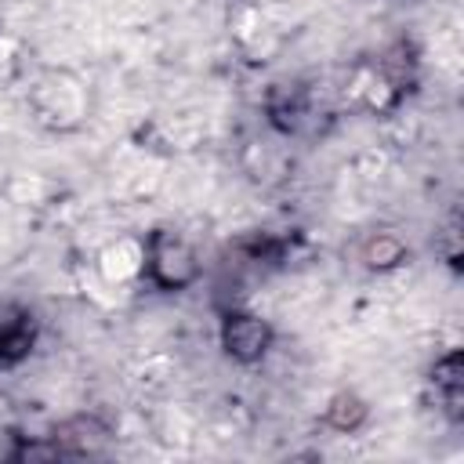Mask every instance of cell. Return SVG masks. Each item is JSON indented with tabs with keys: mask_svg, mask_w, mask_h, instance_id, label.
<instances>
[{
	"mask_svg": "<svg viewBox=\"0 0 464 464\" xmlns=\"http://www.w3.org/2000/svg\"><path fill=\"white\" fill-rule=\"evenodd\" d=\"M149 272L160 279V286H185L196 279V254L181 236H152L149 243Z\"/></svg>",
	"mask_w": 464,
	"mask_h": 464,
	"instance_id": "obj_1",
	"label": "cell"
},
{
	"mask_svg": "<svg viewBox=\"0 0 464 464\" xmlns=\"http://www.w3.org/2000/svg\"><path fill=\"white\" fill-rule=\"evenodd\" d=\"M330 420L337 424V428H359L362 420H366V406L355 399V395H341L337 402H334V410H330Z\"/></svg>",
	"mask_w": 464,
	"mask_h": 464,
	"instance_id": "obj_4",
	"label": "cell"
},
{
	"mask_svg": "<svg viewBox=\"0 0 464 464\" xmlns=\"http://www.w3.org/2000/svg\"><path fill=\"white\" fill-rule=\"evenodd\" d=\"M435 384L442 392V410L457 420L460 417V352H450L442 362H435Z\"/></svg>",
	"mask_w": 464,
	"mask_h": 464,
	"instance_id": "obj_3",
	"label": "cell"
},
{
	"mask_svg": "<svg viewBox=\"0 0 464 464\" xmlns=\"http://www.w3.org/2000/svg\"><path fill=\"white\" fill-rule=\"evenodd\" d=\"M272 344V330L265 319L250 315V312H228L221 319V348L236 359V362H257Z\"/></svg>",
	"mask_w": 464,
	"mask_h": 464,
	"instance_id": "obj_2",
	"label": "cell"
}]
</instances>
